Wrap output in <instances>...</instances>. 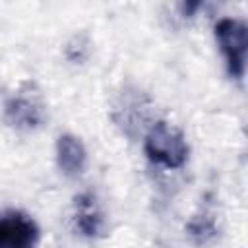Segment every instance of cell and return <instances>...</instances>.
I'll use <instances>...</instances> for the list:
<instances>
[{
    "instance_id": "3957f363",
    "label": "cell",
    "mask_w": 248,
    "mask_h": 248,
    "mask_svg": "<svg viewBox=\"0 0 248 248\" xmlns=\"http://www.w3.org/2000/svg\"><path fill=\"white\" fill-rule=\"evenodd\" d=\"M4 114L12 128L31 132L45 122V105L41 95L33 91L31 85H23L8 97Z\"/></svg>"
},
{
    "instance_id": "8992f818",
    "label": "cell",
    "mask_w": 248,
    "mask_h": 248,
    "mask_svg": "<svg viewBox=\"0 0 248 248\" xmlns=\"http://www.w3.org/2000/svg\"><path fill=\"white\" fill-rule=\"evenodd\" d=\"M76 229L83 236H97L103 229V215L99 203L91 192L79 194L76 198Z\"/></svg>"
},
{
    "instance_id": "52a82bcc",
    "label": "cell",
    "mask_w": 248,
    "mask_h": 248,
    "mask_svg": "<svg viewBox=\"0 0 248 248\" xmlns=\"http://www.w3.org/2000/svg\"><path fill=\"white\" fill-rule=\"evenodd\" d=\"M202 4H203V0H182L180 12L184 17H194L198 14V10L202 8Z\"/></svg>"
},
{
    "instance_id": "6da1fadb",
    "label": "cell",
    "mask_w": 248,
    "mask_h": 248,
    "mask_svg": "<svg viewBox=\"0 0 248 248\" xmlns=\"http://www.w3.org/2000/svg\"><path fill=\"white\" fill-rule=\"evenodd\" d=\"M143 149L151 163L167 169H180L188 159V143L182 132L163 120L151 126Z\"/></svg>"
},
{
    "instance_id": "7a4b0ae2",
    "label": "cell",
    "mask_w": 248,
    "mask_h": 248,
    "mask_svg": "<svg viewBox=\"0 0 248 248\" xmlns=\"http://www.w3.org/2000/svg\"><path fill=\"white\" fill-rule=\"evenodd\" d=\"M215 39L227 62V72L234 79L244 78L246 70V25L240 19L223 17L215 23Z\"/></svg>"
},
{
    "instance_id": "5b68a950",
    "label": "cell",
    "mask_w": 248,
    "mask_h": 248,
    "mask_svg": "<svg viewBox=\"0 0 248 248\" xmlns=\"http://www.w3.org/2000/svg\"><path fill=\"white\" fill-rule=\"evenodd\" d=\"M56 163L66 176L70 178L79 176L85 170V163H87V151L81 140L72 134L60 136L56 141Z\"/></svg>"
},
{
    "instance_id": "277c9868",
    "label": "cell",
    "mask_w": 248,
    "mask_h": 248,
    "mask_svg": "<svg viewBox=\"0 0 248 248\" xmlns=\"http://www.w3.org/2000/svg\"><path fill=\"white\" fill-rule=\"evenodd\" d=\"M37 242L39 227L29 215L21 211L0 215V248H29Z\"/></svg>"
}]
</instances>
